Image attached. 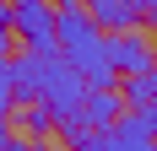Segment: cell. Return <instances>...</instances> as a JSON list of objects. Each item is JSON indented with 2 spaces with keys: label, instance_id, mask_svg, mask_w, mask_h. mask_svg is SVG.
I'll use <instances>...</instances> for the list:
<instances>
[{
  "label": "cell",
  "instance_id": "ba28073f",
  "mask_svg": "<svg viewBox=\"0 0 157 151\" xmlns=\"http://www.w3.org/2000/svg\"><path fill=\"white\" fill-rule=\"evenodd\" d=\"M11 60H0V119H6V108H11Z\"/></svg>",
  "mask_w": 157,
  "mask_h": 151
},
{
  "label": "cell",
  "instance_id": "7c38bea8",
  "mask_svg": "<svg viewBox=\"0 0 157 151\" xmlns=\"http://www.w3.org/2000/svg\"><path fill=\"white\" fill-rule=\"evenodd\" d=\"M146 16H152V22H157V0H146Z\"/></svg>",
  "mask_w": 157,
  "mask_h": 151
},
{
  "label": "cell",
  "instance_id": "3957f363",
  "mask_svg": "<svg viewBox=\"0 0 157 151\" xmlns=\"http://www.w3.org/2000/svg\"><path fill=\"white\" fill-rule=\"evenodd\" d=\"M103 151H157V108H125L114 130H103Z\"/></svg>",
  "mask_w": 157,
  "mask_h": 151
},
{
  "label": "cell",
  "instance_id": "5b68a950",
  "mask_svg": "<svg viewBox=\"0 0 157 151\" xmlns=\"http://www.w3.org/2000/svg\"><path fill=\"white\" fill-rule=\"evenodd\" d=\"M109 60H114L119 76H141V70L157 65V43L136 27H119V32H109Z\"/></svg>",
  "mask_w": 157,
  "mask_h": 151
},
{
  "label": "cell",
  "instance_id": "52a82bcc",
  "mask_svg": "<svg viewBox=\"0 0 157 151\" xmlns=\"http://www.w3.org/2000/svg\"><path fill=\"white\" fill-rule=\"evenodd\" d=\"M81 6L98 16V27H114V32L136 27V22L146 16V0H81Z\"/></svg>",
  "mask_w": 157,
  "mask_h": 151
},
{
  "label": "cell",
  "instance_id": "277c9868",
  "mask_svg": "<svg viewBox=\"0 0 157 151\" xmlns=\"http://www.w3.org/2000/svg\"><path fill=\"white\" fill-rule=\"evenodd\" d=\"M11 32L27 49H54V6L49 0H11Z\"/></svg>",
  "mask_w": 157,
  "mask_h": 151
},
{
  "label": "cell",
  "instance_id": "6da1fadb",
  "mask_svg": "<svg viewBox=\"0 0 157 151\" xmlns=\"http://www.w3.org/2000/svg\"><path fill=\"white\" fill-rule=\"evenodd\" d=\"M11 92L22 103L44 108L54 124H76L81 97H87V81L60 49H22L11 60Z\"/></svg>",
  "mask_w": 157,
  "mask_h": 151
},
{
  "label": "cell",
  "instance_id": "30bf717a",
  "mask_svg": "<svg viewBox=\"0 0 157 151\" xmlns=\"http://www.w3.org/2000/svg\"><path fill=\"white\" fill-rule=\"evenodd\" d=\"M0 27H11V0H0Z\"/></svg>",
  "mask_w": 157,
  "mask_h": 151
},
{
  "label": "cell",
  "instance_id": "9c48e42d",
  "mask_svg": "<svg viewBox=\"0 0 157 151\" xmlns=\"http://www.w3.org/2000/svg\"><path fill=\"white\" fill-rule=\"evenodd\" d=\"M11 151H65V146H44V140H33V146H22V140H11Z\"/></svg>",
  "mask_w": 157,
  "mask_h": 151
},
{
  "label": "cell",
  "instance_id": "8fae6325",
  "mask_svg": "<svg viewBox=\"0 0 157 151\" xmlns=\"http://www.w3.org/2000/svg\"><path fill=\"white\" fill-rule=\"evenodd\" d=\"M11 140H16V135H11V130H6V119H0V151L11 146Z\"/></svg>",
  "mask_w": 157,
  "mask_h": 151
},
{
  "label": "cell",
  "instance_id": "7a4b0ae2",
  "mask_svg": "<svg viewBox=\"0 0 157 151\" xmlns=\"http://www.w3.org/2000/svg\"><path fill=\"white\" fill-rule=\"evenodd\" d=\"M54 49L81 70L87 87H119V70L109 60V32H98V16L81 0H60L54 6Z\"/></svg>",
  "mask_w": 157,
  "mask_h": 151
},
{
  "label": "cell",
  "instance_id": "4fadbf2b",
  "mask_svg": "<svg viewBox=\"0 0 157 151\" xmlns=\"http://www.w3.org/2000/svg\"><path fill=\"white\" fill-rule=\"evenodd\" d=\"M152 108H157V103H152Z\"/></svg>",
  "mask_w": 157,
  "mask_h": 151
},
{
  "label": "cell",
  "instance_id": "8992f818",
  "mask_svg": "<svg viewBox=\"0 0 157 151\" xmlns=\"http://www.w3.org/2000/svg\"><path fill=\"white\" fill-rule=\"evenodd\" d=\"M119 113H125V97H119V87H87L76 124H81V130H114V124H119Z\"/></svg>",
  "mask_w": 157,
  "mask_h": 151
}]
</instances>
